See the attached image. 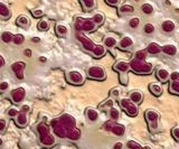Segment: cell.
<instances>
[{
	"label": "cell",
	"instance_id": "3",
	"mask_svg": "<svg viewBox=\"0 0 179 149\" xmlns=\"http://www.w3.org/2000/svg\"><path fill=\"white\" fill-rule=\"evenodd\" d=\"M52 127L53 130H54V133H55L56 136H58L60 138H65L67 136L68 130L66 129V127L64 125V123L62 122V120H60V118L52 120Z\"/></svg>",
	"mask_w": 179,
	"mask_h": 149
},
{
	"label": "cell",
	"instance_id": "33",
	"mask_svg": "<svg viewBox=\"0 0 179 149\" xmlns=\"http://www.w3.org/2000/svg\"><path fill=\"white\" fill-rule=\"evenodd\" d=\"M12 42L16 44V45H21V44L25 42V37L23 35H20V34L15 35L12 37Z\"/></svg>",
	"mask_w": 179,
	"mask_h": 149
},
{
	"label": "cell",
	"instance_id": "42",
	"mask_svg": "<svg viewBox=\"0 0 179 149\" xmlns=\"http://www.w3.org/2000/svg\"><path fill=\"white\" fill-rule=\"evenodd\" d=\"M171 135H172V137L175 139L176 141L179 140V127H175L172 131H171Z\"/></svg>",
	"mask_w": 179,
	"mask_h": 149
},
{
	"label": "cell",
	"instance_id": "7",
	"mask_svg": "<svg viewBox=\"0 0 179 149\" xmlns=\"http://www.w3.org/2000/svg\"><path fill=\"white\" fill-rule=\"evenodd\" d=\"M146 119H147L148 123H149V127L150 129H157L158 127V119H159V114L158 112H156L153 110H148L146 112Z\"/></svg>",
	"mask_w": 179,
	"mask_h": 149
},
{
	"label": "cell",
	"instance_id": "2",
	"mask_svg": "<svg viewBox=\"0 0 179 149\" xmlns=\"http://www.w3.org/2000/svg\"><path fill=\"white\" fill-rule=\"evenodd\" d=\"M129 66L135 73L139 74H148L152 71V65L150 63H147L146 61H138V59H132Z\"/></svg>",
	"mask_w": 179,
	"mask_h": 149
},
{
	"label": "cell",
	"instance_id": "12",
	"mask_svg": "<svg viewBox=\"0 0 179 149\" xmlns=\"http://www.w3.org/2000/svg\"><path fill=\"white\" fill-rule=\"evenodd\" d=\"M77 37H79V39L81 40V43H82V45L84 46V48L86 49V51H93V48L95 47V45H94V43L92 42L91 39L88 38V37H85L84 35H82V34H79L77 35Z\"/></svg>",
	"mask_w": 179,
	"mask_h": 149
},
{
	"label": "cell",
	"instance_id": "14",
	"mask_svg": "<svg viewBox=\"0 0 179 149\" xmlns=\"http://www.w3.org/2000/svg\"><path fill=\"white\" fill-rule=\"evenodd\" d=\"M143 99V95L141 92H139V91H132L131 93H130V101L132 102V103H134V104H139V103H141V101H142Z\"/></svg>",
	"mask_w": 179,
	"mask_h": 149
},
{
	"label": "cell",
	"instance_id": "16",
	"mask_svg": "<svg viewBox=\"0 0 179 149\" xmlns=\"http://www.w3.org/2000/svg\"><path fill=\"white\" fill-rule=\"evenodd\" d=\"M157 78H159V81H161L162 83L167 82L168 78H169V72L166 68H158L157 71Z\"/></svg>",
	"mask_w": 179,
	"mask_h": 149
},
{
	"label": "cell",
	"instance_id": "53",
	"mask_svg": "<svg viewBox=\"0 0 179 149\" xmlns=\"http://www.w3.org/2000/svg\"><path fill=\"white\" fill-rule=\"evenodd\" d=\"M24 54L26 55V56H28V57H30V56H32V51H30L29 48H26L24 52Z\"/></svg>",
	"mask_w": 179,
	"mask_h": 149
},
{
	"label": "cell",
	"instance_id": "30",
	"mask_svg": "<svg viewBox=\"0 0 179 149\" xmlns=\"http://www.w3.org/2000/svg\"><path fill=\"white\" fill-rule=\"evenodd\" d=\"M116 44V39L114 38V37H111V36H109V37H106V38L104 39V45L106 47H114Z\"/></svg>",
	"mask_w": 179,
	"mask_h": 149
},
{
	"label": "cell",
	"instance_id": "10",
	"mask_svg": "<svg viewBox=\"0 0 179 149\" xmlns=\"http://www.w3.org/2000/svg\"><path fill=\"white\" fill-rule=\"evenodd\" d=\"M10 95H11L12 101L15 102V103H19V102H21L24 100L25 95H26V92H25V90L23 87H18V89L12 90Z\"/></svg>",
	"mask_w": 179,
	"mask_h": 149
},
{
	"label": "cell",
	"instance_id": "58",
	"mask_svg": "<svg viewBox=\"0 0 179 149\" xmlns=\"http://www.w3.org/2000/svg\"><path fill=\"white\" fill-rule=\"evenodd\" d=\"M39 62L46 63V62H47V59H46V57H44V56H42V57H39Z\"/></svg>",
	"mask_w": 179,
	"mask_h": 149
},
{
	"label": "cell",
	"instance_id": "34",
	"mask_svg": "<svg viewBox=\"0 0 179 149\" xmlns=\"http://www.w3.org/2000/svg\"><path fill=\"white\" fill-rule=\"evenodd\" d=\"M93 21H94V24H97V25H102L104 21V16L102 15V14H96L94 17H93Z\"/></svg>",
	"mask_w": 179,
	"mask_h": 149
},
{
	"label": "cell",
	"instance_id": "46",
	"mask_svg": "<svg viewBox=\"0 0 179 149\" xmlns=\"http://www.w3.org/2000/svg\"><path fill=\"white\" fill-rule=\"evenodd\" d=\"M169 78H170L172 81H178L179 80V73L178 72H172L171 74H169Z\"/></svg>",
	"mask_w": 179,
	"mask_h": 149
},
{
	"label": "cell",
	"instance_id": "11",
	"mask_svg": "<svg viewBox=\"0 0 179 149\" xmlns=\"http://www.w3.org/2000/svg\"><path fill=\"white\" fill-rule=\"evenodd\" d=\"M60 119L62 120V122L64 123V125L66 127V129L67 130H71V129H73V128H75L76 121L72 116H69V114H63Z\"/></svg>",
	"mask_w": 179,
	"mask_h": 149
},
{
	"label": "cell",
	"instance_id": "60",
	"mask_svg": "<svg viewBox=\"0 0 179 149\" xmlns=\"http://www.w3.org/2000/svg\"><path fill=\"white\" fill-rule=\"evenodd\" d=\"M2 145V139H1V138H0V146Z\"/></svg>",
	"mask_w": 179,
	"mask_h": 149
},
{
	"label": "cell",
	"instance_id": "21",
	"mask_svg": "<svg viewBox=\"0 0 179 149\" xmlns=\"http://www.w3.org/2000/svg\"><path fill=\"white\" fill-rule=\"evenodd\" d=\"M132 45H133V40H132L131 37H128V36H125V37H123V38L120 40V47H121V48H123V49L131 47Z\"/></svg>",
	"mask_w": 179,
	"mask_h": 149
},
{
	"label": "cell",
	"instance_id": "26",
	"mask_svg": "<svg viewBox=\"0 0 179 149\" xmlns=\"http://www.w3.org/2000/svg\"><path fill=\"white\" fill-rule=\"evenodd\" d=\"M67 27L65 26V25H62V24H60V25H57L56 26V33H57V35L60 36V37H63V36H66V34H67Z\"/></svg>",
	"mask_w": 179,
	"mask_h": 149
},
{
	"label": "cell",
	"instance_id": "6",
	"mask_svg": "<svg viewBox=\"0 0 179 149\" xmlns=\"http://www.w3.org/2000/svg\"><path fill=\"white\" fill-rule=\"evenodd\" d=\"M88 78H94V80H104L105 78V71L101 66H91L88 70Z\"/></svg>",
	"mask_w": 179,
	"mask_h": 149
},
{
	"label": "cell",
	"instance_id": "44",
	"mask_svg": "<svg viewBox=\"0 0 179 149\" xmlns=\"http://www.w3.org/2000/svg\"><path fill=\"white\" fill-rule=\"evenodd\" d=\"M32 14L35 18H40L42 16L44 15V11H43V10H39V9H36V10H32Z\"/></svg>",
	"mask_w": 179,
	"mask_h": 149
},
{
	"label": "cell",
	"instance_id": "9",
	"mask_svg": "<svg viewBox=\"0 0 179 149\" xmlns=\"http://www.w3.org/2000/svg\"><path fill=\"white\" fill-rule=\"evenodd\" d=\"M83 75L82 73L77 72V71H71L68 73V81L72 83V84H76V85H80L83 83Z\"/></svg>",
	"mask_w": 179,
	"mask_h": 149
},
{
	"label": "cell",
	"instance_id": "19",
	"mask_svg": "<svg viewBox=\"0 0 179 149\" xmlns=\"http://www.w3.org/2000/svg\"><path fill=\"white\" fill-rule=\"evenodd\" d=\"M66 137H68L71 140H77V139L81 137V130L77 129L76 127L71 130H68L67 136H66Z\"/></svg>",
	"mask_w": 179,
	"mask_h": 149
},
{
	"label": "cell",
	"instance_id": "8",
	"mask_svg": "<svg viewBox=\"0 0 179 149\" xmlns=\"http://www.w3.org/2000/svg\"><path fill=\"white\" fill-rule=\"evenodd\" d=\"M25 67H26V64L23 62H16L11 65V68L12 71H14V73L16 74L17 78H19V80H23V78H24Z\"/></svg>",
	"mask_w": 179,
	"mask_h": 149
},
{
	"label": "cell",
	"instance_id": "56",
	"mask_svg": "<svg viewBox=\"0 0 179 149\" xmlns=\"http://www.w3.org/2000/svg\"><path fill=\"white\" fill-rule=\"evenodd\" d=\"M32 42H34V43H39V42H40V38H39V37H32Z\"/></svg>",
	"mask_w": 179,
	"mask_h": 149
},
{
	"label": "cell",
	"instance_id": "50",
	"mask_svg": "<svg viewBox=\"0 0 179 149\" xmlns=\"http://www.w3.org/2000/svg\"><path fill=\"white\" fill-rule=\"evenodd\" d=\"M123 148V144L122 142H116V145L113 146V149H122Z\"/></svg>",
	"mask_w": 179,
	"mask_h": 149
},
{
	"label": "cell",
	"instance_id": "47",
	"mask_svg": "<svg viewBox=\"0 0 179 149\" xmlns=\"http://www.w3.org/2000/svg\"><path fill=\"white\" fill-rule=\"evenodd\" d=\"M113 122H112V120L111 121H106V123L104 125V129L105 130H107V131H111V129H112V127H113Z\"/></svg>",
	"mask_w": 179,
	"mask_h": 149
},
{
	"label": "cell",
	"instance_id": "49",
	"mask_svg": "<svg viewBox=\"0 0 179 149\" xmlns=\"http://www.w3.org/2000/svg\"><path fill=\"white\" fill-rule=\"evenodd\" d=\"M5 128H6V121L4 119H0V131H2Z\"/></svg>",
	"mask_w": 179,
	"mask_h": 149
},
{
	"label": "cell",
	"instance_id": "15",
	"mask_svg": "<svg viewBox=\"0 0 179 149\" xmlns=\"http://www.w3.org/2000/svg\"><path fill=\"white\" fill-rule=\"evenodd\" d=\"M16 123L19 127H25L27 125V114L23 111L18 112V114L16 116Z\"/></svg>",
	"mask_w": 179,
	"mask_h": 149
},
{
	"label": "cell",
	"instance_id": "4",
	"mask_svg": "<svg viewBox=\"0 0 179 149\" xmlns=\"http://www.w3.org/2000/svg\"><path fill=\"white\" fill-rule=\"evenodd\" d=\"M96 25L92 19H85V18H77L76 19V28L85 31H93L95 30Z\"/></svg>",
	"mask_w": 179,
	"mask_h": 149
},
{
	"label": "cell",
	"instance_id": "45",
	"mask_svg": "<svg viewBox=\"0 0 179 149\" xmlns=\"http://www.w3.org/2000/svg\"><path fill=\"white\" fill-rule=\"evenodd\" d=\"M8 114L10 117H16L17 114H18V110H17L16 108H10V109L8 110Z\"/></svg>",
	"mask_w": 179,
	"mask_h": 149
},
{
	"label": "cell",
	"instance_id": "59",
	"mask_svg": "<svg viewBox=\"0 0 179 149\" xmlns=\"http://www.w3.org/2000/svg\"><path fill=\"white\" fill-rule=\"evenodd\" d=\"M141 149H152V148L150 147V146H144V147H143V148H141Z\"/></svg>",
	"mask_w": 179,
	"mask_h": 149
},
{
	"label": "cell",
	"instance_id": "36",
	"mask_svg": "<svg viewBox=\"0 0 179 149\" xmlns=\"http://www.w3.org/2000/svg\"><path fill=\"white\" fill-rule=\"evenodd\" d=\"M141 9L143 10V12H146V14H152V11H153V7H152L150 4H144L142 5V7H141Z\"/></svg>",
	"mask_w": 179,
	"mask_h": 149
},
{
	"label": "cell",
	"instance_id": "1",
	"mask_svg": "<svg viewBox=\"0 0 179 149\" xmlns=\"http://www.w3.org/2000/svg\"><path fill=\"white\" fill-rule=\"evenodd\" d=\"M37 130L39 132L40 136V142L43 144L46 147H51V146L55 145V138L53 136L51 131H49V128L45 123H40L37 127Z\"/></svg>",
	"mask_w": 179,
	"mask_h": 149
},
{
	"label": "cell",
	"instance_id": "5",
	"mask_svg": "<svg viewBox=\"0 0 179 149\" xmlns=\"http://www.w3.org/2000/svg\"><path fill=\"white\" fill-rule=\"evenodd\" d=\"M120 106H121L122 109L125 110L129 116H131V117H134V116L138 114V106H137V104L132 103L129 99H122L120 101Z\"/></svg>",
	"mask_w": 179,
	"mask_h": 149
},
{
	"label": "cell",
	"instance_id": "54",
	"mask_svg": "<svg viewBox=\"0 0 179 149\" xmlns=\"http://www.w3.org/2000/svg\"><path fill=\"white\" fill-rule=\"evenodd\" d=\"M105 106H109V108H113V101H112V100H107V101L105 102Z\"/></svg>",
	"mask_w": 179,
	"mask_h": 149
},
{
	"label": "cell",
	"instance_id": "41",
	"mask_svg": "<svg viewBox=\"0 0 179 149\" xmlns=\"http://www.w3.org/2000/svg\"><path fill=\"white\" fill-rule=\"evenodd\" d=\"M139 23H140L139 18H137V17H134V18H132V19L130 20V23H129V25H130V27H131V28H137L138 26H139Z\"/></svg>",
	"mask_w": 179,
	"mask_h": 149
},
{
	"label": "cell",
	"instance_id": "24",
	"mask_svg": "<svg viewBox=\"0 0 179 149\" xmlns=\"http://www.w3.org/2000/svg\"><path fill=\"white\" fill-rule=\"evenodd\" d=\"M162 29L167 33H170L175 29V23L172 20H165L162 23Z\"/></svg>",
	"mask_w": 179,
	"mask_h": 149
},
{
	"label": "cell",
	"instance_id": "20",
	"mask_svg": "<svg viewBox=\"0 0 179 149\" xmlns=\"http://www.w3.org/2000/svg\"><path fill=\"white\" fill-rule=\"evenodd\" d=\"M146 51H147L148 53H150V54H158V53L161 52V46L158 45L157 43H151L148 45Z\"/></svg>",
	"mask_w": 179,
	"mask_h": 149
},
{
	"label": "cell",
	"instance_id": "51",
	"mask_svg": "<svg viewBox=\"0 0 179 149\" xmlns=\"http://www.w3.org/2000/svg\"><path fill=\"white\" fill-rule=\"evenodd\" d=\"M105 1H106V4L111 5V6H116L119 2V0H105Z\"/></svg>",
	"mask_w": 179,
	"mask_h": 149
},
{
	"label": "cell",
	"instance_id": "52",
	"mask_svg": "<svg viewBox=\"0 0 179 149\" xmlns=\"http://www.w3.org/2000/svg\"><path fill=\"white\" fill-rule=\"evenodd\" d=\"M111 94L113 95V97H119L120 90H118V89H114V90H112V91H111Z\"/></svg>",
	"mask_w": 179,
	"mask_h": 149
},
{
	"label": "cell",
	"instance_id": "38",
	"mask_svg": "<svg viewBox=\"0 0 179 149\" xmlns=\"http://www.w3.org/2000/svg\"><path fill=\"white\" fill-rule=\"evenodd\" d=\"M28 23H29V20H28V18L25 17V16H20L19 18L17 19V24L20 25V26H27Z\"/></svg>",
	"mask_w": 179,
	"mask_h": 149
},
{
	"label": "cell",
	"instance_id": "13",
	"mask_svg": "<svg viewBox=\"0 0 179 149\" xmlns=\"http://www.w3.org/2000/svg\"><path fill=\"white\" fill-rule=\"evenodd\" d=\"M129 68H130L129 64L127 62H124V61H120V62L114 64V70L120 72L121 74H125L128 71H129Z\"/></svg>",
	"mask_w": 179,
	"mask_h": 149
},
{
	"label": "cell",
	"instance_id": "29",
	"mask_svg": "<svg viewBox=\"0 0 179 149\" xmlns=\"http://www.w3.org/2000/svg\"><path fill=\"white\" fill-rule=\"evenodd\" d=\"M169 91L174 94H179V80L171 82L170 86H169Z\"/></svg>",
	"mask_w": 179,
	"mask_h": 149
},
{
	"label": "cell",
	"instance_id": "43",
	"mask_svg": "<svg viewBox=\"0 0 179 149\" xmlns=\"http://www.w3.org/2000/svg\"><path fill=\"white\" fill-rule=\"evenodd\" d=\"M82 1H83L84 6L88 9H92L94 7V0H82Z\"/></svg>",
	"mask_w": 179,
	"mask_h": 149
},
{
	"label": "cell",
	"instance_id": "37",
	"mask_svg": "<svg viewBox=\"0 0 179 149\" xmlns=\"http://www.w3.org/2000/svg\"><path fill=\"white\" fill-rule=\"evenodd\" d=\"M143 30L146 34H152L155 31V26L152 24H146L144 27H143Z\"/></svg>",
	"mask_w": 179,
	"mask_h": 149
},
{
	"label": "cell",
	"instance_id": "48",
	"mask_svg": "<svg viewBox=\"0 0 179 149\" xmlns=\"http://www.w3.org/2000/svg\"><path fill=\"white\" fill-rule=\"evenodd\" d=\"M9 84L7 82H1L0 83V91H5L8 89Z\"/></svg>",
	"mask_w": 179,
	"mask_h": 149
},
{
	"label": "cell",
	"instance_id": "32",
	"mask_svg": "<svg viewBox=\"0 0 179 149\" xmlns=\"http://www.w3.org/2000/svg\"><path fill=\"white\" fill-rule=\"evenodd\" d=\"M119 110L116 109V108H111V110H110V118H111L112 121H116L119 119Z\"/></svg>",
	"mask_w": 179,
	"mask_h": 149
},
{
	"label": "cell",
	"instance_id": "23",
	"mask_svg": "<svg viewBox=\"0 0 179 149\" xmlns=\"http://www.w3.org/2000/svg\"><path fill=\"white\" fill-rule=\"evenodd\" d=\"M111 131L116 136H123L124 135V131H125V129H124V127L122 125H113V127H112Z\"/></svg>",
	"mask_w": 179,
	"mask_h": 149
},
{
	"label": "cell",
	"instance_id": "35",
	"mask_svg": "<svg viewBox=\"0 0 179 149\" xmlns=\"http://www.w3.org/2000/svg\"><path fill=\"white\" fill-rule=\"evenodd\" d=\"M127 147L129 149H141L142 147L138 144V142H135L134 140H130V141H128V144H127Z\"/></svg>",
	"mask_w": 179,
	"mask_h": 149
},
{
	"label": "cell",
	"instance_id": "28",
	"mask_svg": "<svg viewBox=\"0 0 179 149\" xmlns=\"http://www.w3.org/2000/svg\"><path fill=\"white\" fill-rule=\"evenodd\" d=\"M148 52L146 49H141V51H138L134 55V59H138V61H144L147 59Z\"/></svg>",
	"mask_w": 179,
	"mask_h": 149
},
{
	"label": "cell",
	"instance_id": "27",
	"mask_svg": "<svg viewBox=\"0 0 179 149\" xmlns=\"http://www.w3.org/2000/svg\"><path fill=\"white\" fill-rule=\"evenodd\" d=\"M0 16H2V17H9L10 16L9 8L4 2H0Z\"/></svg>",
	"mask_w": 179,
	"mask_h": 149
},
{
	"label": "cell",
	"instance_id": "18",
	"mask_svg": "<svg viewBox=\"0 0 179 149\" xmlns=\"http://www.w3.org/2000/svg\"><path fill=\"white\" fill-rule=\"evenodd\" d=\"M161 51L166 55L174 56V55L177 53V47H176L175 45H165V46L161 47Z\"/></svg>",
	"mask_w": 179,
	"mask_h": 149
},
{
	"label": "cell",
	"instance_id": "31",
	"mask_svg": "<svg viewBox=\"0 0 179 149\" xmlns=\"http://www.w3.org/2000/svg\"><path fill=\"white\" fill-rule=\"evenodd\" d=\"M12 37H14V36H12L11 33H9V31H5V33H2V35H1L2 42H4V43H7V44L11 42Z\"/></svg>",
	"mask_w": 179,
	"mask_h": 149
},
{
	"label": "cell",
	"instance_id": "22",
	"mask_svg": "<svg viewBox=\"0 0 179 149\" xmlns=\"http://www.w3.org/2000/svg\"><path fill=\"white\" fill-rule=\"evenodd\" d=\"M92 53L94 55V57H97V59H99V57H101V56H103V55L105 54V48H104V46H102V45H97V46H95L93 48Z\"/></svg>",
	"mask_w": 179,
	"mask_h": 149
},
{
	"label": "cell",
	"instance_id": "17",
	"mask_svg": "<svg viewBox=\"0 0 179 149\" xmlns=\"http://www.w3.org/2000/svg\"><path fill=\"white\" fill-rule=\"evenodd\" d=\"M149 89L151 91V93L156 97H160L161 93H162V86L158 84V83H151L150 86H149Z\"/></svg>",
	"mask_w": 179,
	"mask_h": 149
},
{
	"label": "cell",
	"instance_id": "39",
	"mask_svg": "<svg viewBox=\"0 0 179 149\" xmlns=\"http://www.w3.org/2000/svg\"><path fill=\"white\" fill-rule=\"evenodd\" d=\"M38 28H39V30L42 31L47 30L48 28H49V24H48V21H46V20H42V21L38 24Z\"/></svg>",
	"mask_w": 179,
	"mask_h": 149
},
{
	"label": "cell",
	"instance_id": "57",
	"mask_svg": "<svg viewBox=\"0 0 179 149\" xmlns=\"http://www.w3.org/2000/svg\"><path fill=\"white\" fill-rule=\"evenodd\" d=\"M4 65H5V59H4V57L0 55V67L4 66Z\"/></svg>",
	"mask_w": 179,
	"mask_h": 149
},
{
	"label": "cell",
	"instance_id": "40",
	"mask_svg": "<svg viewBox=\"0 0 179 149\" xmlns=\"http://www.w3.org/2000/svg\"><path fill=\"white\" fill-rule=\"evenodd\" d=\"M120 11L121 12H132L133 11V7L131 5H123L120 8Z\"/></svg>",
	"mask_w": 179,
	"mask_h": 149
},
{
	"label": "cell",
	"instance_id": "55",
	"mask_svg": "<svg viewBox=\"0 0 179 149\" xmlns=\"http://www.w3.org/2000/svg\"><path fill=\"white\" fill-rule=\"evenodd\" d=\"M29 109H30V108H29V106H23V110H21V111L26 113V112H28V111H29Z\"/></svg>",
	"mask_w": 179,
	"mask_h": 149
},
{
	"label": "cell",
	"instance_id": "25",
	"mask_svg": "<svg viewBox=\"0 0 179 149\" xmlns=\"http://www.w3.org/2000/svg\"><path fill=\"white\" fill-rule=\"evenodd\" d=\"M86 116L91 121H96L99 118V112L95 109H88L86 111Z\"/></svg>",
	"mask_w": 179,
	"mask_h": 149
}]
</instances>
